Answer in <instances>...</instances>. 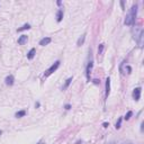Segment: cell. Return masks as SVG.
<instances>
[{
	"mask_svg": "<svg viewBox=\"0 0 144 144\" xmlns=\"http://www.w3.org/2000/svg\"><path fill=\"white\" fill-rule=\"evenodd\" d=\"M106 144H116V143H115L114 141H112V142H108V143H106Z\"/></svg>",
	"mask_w": 144,
	"mask_h": 144,
	"instance_id": "44dd1931",
	"label": "cell"
},
{
	"mask_svg": "<svg viewBox=\"0 0 144 144\" xmlns=\"http://www.w3.org/2000/svg\"><path fill=\"white\" fill-rule=\"evenodd\" d=\"M85 39H86V34H83L82 36H81L80 38L78 39V43H77V45H78V46H81V45L85 43Z\"/></svg>",
	"mask_w": 144,
	"mask_h": 144,
	"instance_id": "4fadbf2b",
	"label": "cell"
},
{
	"mask_svg": "<svg viewBox=\"0 0 144 144\" xmlns=\"http://www.w3.org/2000/svg\"><path fill=\"white\" fill-rule=\"evenodd\" d=\"M25 115H26V110H19V112L16 113V117L20 118V117H24Z\"/></svg>",
	"mask_w": 144,
	"mask_h": 144,
	"instance_id": "9a60e30c",
	"label": "cell"
},
{
	"mask_svg": "<svg viewBox=\"0 0 144 144\" xmlns=\"http://www.w3.org/2000/svg\"><path fill=\"white\" fill-rule=\"evenodd\" d=\"M110 93V78L106 79V98H108Z\"/></svg>",
	"mask_w": 144,
	"mask_h": 144,
	"instance_id": "ba28073f",
	"label": "cell"
},
{
	"mask_svg": "<svg viewBox=\"0 0 144 144\" xmlns=\"http://www.w3.org/2000/svg\"><path fill=\"white\" fill-rule=\"evenodd\" d=\"M27 39H28L27 35H22V36L18 38V44H19V45H24L25 43L27 42Z\"/></svg>",
	"mask_w": 144,
	"mask_h": 144,
	"instance_id": "30bf717a",
	"label": "cell"
},
{
	"mask_svg": "<svg viewBox=\"0 0 144 144\" xmlns=\"http://www.w3.org/2000/svg\"><path fill=\"white\" fill-rule=\"evenodd\" d=\"M35 54H36V50H35V49H30V51L27 53V59H28V60L34 59Z\"/></svg>",
	"mask_w": 144,
	"mask_h": 144,
	"instance_id": "8fae6325",
	"label": "cell"
},
{
	"mask_svg": "<svg viewBox=\"0 0 144 144\" xmlns=\"http://www.w3.org/2000/svg\"><path fill=\"white\" fill-rule=\"evenodd\" d=\"M14 81H15V78H14V76H11V74L6 77V79H5V83L7 86H12L14 85Z\"/></svg>",
	"mask_w": 144,
	"mask_h": 144,
	"instance_id": "8992f818",
	"label": "cell"
},
{
	"mask_svg": "<svg viewBox=\"0 0 144 144\" xmlns=\"http://www.w3.org/2000/svg\"><path fill=\"white\" fill-rule=\"evenodd\" d=\"M38 144H45V143H38Z\"/></svg>",
	"mask_w": 144,
	"mask_h": 144,
	"instance_id": "d4e9b609",
	"label": "cell"
},
{
	"mask_svg": "<svg viewBox=\"0 0 144 144\" xmlns=\"http://www.w3.org/2000/svg\"><path fill=\"white\" fill-rule=\"evenodd\" d=\"M60 63H61L60 61H55V62H54V64H52V65L46 70V72L44 73V77H49V76H51L53 72H55V71L59 69Z\"/></svg>",
	"mask_w": 144,
	"mask_h": 144,
	"instance_id": "3957f363",
	"label": "cell"
},
{
	"mask_svg": "<svg viewBox=\"0 0 144 144\" xmlns=\"http://www.w3.org/2000/svg\"><path fill=\"white\" fill-rule=\"evenodd\" d=\"M132 34L134 39L136 41V43L139 44V46H143V41H144V30L142 27L140 26H134L132 29Z\"/></svg>",
	"mask_w": 144,
	"mask_h": 144,
	"instance_id": "6da1fadb",
	"label": "cell"
},
{
	"mask_svg": "<svg viewBox=\"0 0 144 144\" xmlns=\"http://www.w3.org/2000/svg\"><path fill=\"white\" fill-rule=\"evenodd\" d=\"M141 91H142V89L140 87H137V88H135L133 90V98H134L135 101H139L140 100V98H141Z\"/></svg>",
	"mask_w": 144,
	"mask_h": 144,
	"instance_id": "5b68a950",
	"label": "cell"
},
{
	"mask_svg": "<svg viewBox=\"0 0 144 144\" xmlns=\"http://www.w3.org/2000/svg\"><path fill=\"white\" fill-rule=\"evenodd\" d=\"M136 15H137V6L134 5V6H132V8L129 9L128 14L126 15L124 24L126 26H132V25H134L135 19H136Z\"/></svg>",
	"mask_w": 144,
	"mask_h": 144,
	"instance_id": "7a4b0ae2",
	"label": "cell"
},
{
	"mask_svg": "<svg viewBox=\"0 0 144 144\" xmlns=\"http://www.w3.org/2000/svg\"><path fill=\"white\" fill-rule=\"evenodd\" d=\"M62 19H63V10L59 9L58 12H56V22L60 23V22H62Z\"/></svg>",
	"mask_w": 144,
	"mask_h": 144,
	"instance_id": "9c48e42d",
	"label": "cell"
},
{
	"mask_svg": "<svg viewBox=\"0 0 144 144\" xmlns=\"http://www.w3.org/2000/svg\"><path fill=\"white\" fill-rule=\"evenodd\" d=\"M92 66H93V61L90 60L88 62V65H87V69H86V76H87V80L90 81V73L92 71Z\"/></svg>",
	"mask_w": 144,
	"mask_h": 144,
	"instance_id": "277c9868",
	"label": "cell"
},
{
	"mask_svg": "<svg viewBox=\"0 0 144 144\" xmlns=\"http://www.w3.org/2000/svg\"><path fill=\"white\" fill-rule=\"evenodd\" d=\"M51 37H44V38H42L41 41H39V45H42V46H45V45H49L50 43H51Z\"/></svg>",
	"mask_w": 144,
	"mask_h": 144,
	"instance_id": "52a82bcc",
	"label": "cell"
},
{
	"mask_svg": "<svg viewBox=\"0 0 144 144\" xmlns=\"http://www.w3.org/2000/svg\"><path fill=\"white\" fill-rule=\"evenodd\" d=\"M132 115H133V112H131V110H129V112H127V114L125 115V117H124V118H125L126 120H128L129 118L132 117Z\"/></svg>",
	"mask_w": 144,
	"mask_h": 144,
	"instance_id": "e0dca14e",
	"label": "cell"
},
{
	"mask_svg": "<svg viewBox=\"0 0 144 144\" xmlns=\"http://www.w3.org/2000/svg\"><path fill=\"white\" fill-rule=\"evenodd\" d=\"M104 127H108V123H104Z\"/></svg>",
	"mask_w": 144,
	"mask_h": 144,
	"instance_id": "7402d4cb",
	"label": "cell"
},
{
	"mask_svg": "<svg viewBox=\"0 0 144 144\" xmlns=\"http://www.w3.org/2000/svg\"><path fill=\"white\" fill-rule=\"evenodd\" d=\"M77 144H82V141H81V142H80V141H79V142H77Z\"/></svg>",
	"mask_w": 144,
	"mask_h": 144,
	"instance_id": "603a6c76",
	"label": "cell"
},
{
	"mask_svg": "<svg viewBox=\"0 0 144 144\" xmlns=\"http://www.w3.org/2000/svg\"><path fill=\"white\" fill-rule=\"evenodd\" d=\"M30 28V25L29 24H25L24 26H22L20 28H18L17 32H23V30H26V29H29Z\"/></svg>",
	"mask_w": 144,
	"mask_h": 144,
	"instance_id": "5bb4252c",
	"label": "cell"
},
{
	"mask_svg": "<svg viewBox=\"0 0 144 144\" xmlns=\"http://www.w3.org/2000/svg\"><path fill=\"white\" fill-rule=\"evenodd\" d=\"M104 49H105V44H100L99 46H98V54H99V55H101V54H103Z\"/></svg>",
	"mask_w": 144,
	"mask_h": 144,
	"instance_id": "2e32d148",
	"label": "cell"
},
{
	"mask_svg": "<svg viewBox=\"0 0 144 144\" xmlns=\"http://www.w3.org/2000/svg\"><path fill=\"white\" fill-rule=\"evenodd\" d=\"M72 82V78H69V79H66V81L64 82V85H63V87H62V90H66V89L69 88V86H70V83Z\"/></svg>",
	"mask_w": 144,
	"mask_h": 144,
	"instance_id": "7c38bea8",
	"label": "cell"
},
{
	"mask_svg": "<svg viewBox=\"0 0 144 144\" xmlns=\"http://www.w3.org/2000/svg\"><path fill=\"white\" fill-rule=\"evenodd\" d=\"M93 82H95L96 85H98V83H99V80H98V79H95V80H93Z\"/></svg>",
	"mask_w": 144,
	"mask_h": 144,
	"instance_id": "ffe728a7",
	"label": "cell"
},
{
	"mask_svg": "<svg viewBox=\"0 0 144 144\" xmlns=\"http://www.w3.org/2000/svg\"><path fill=\"white\" fill-rule=\"evenodd\" d=\"M120 125H122V118H118V120H117V123H116V129H118V128H120Z\"/></svg>",
	"mask_w": 144,
	"mask_h": 144,
	"instance_id": "ac0fdd59",
	"label": "cell"
},
{
	"mask_svg": "<svg viewBox=\"0 0 144 144\" xmlns=\"http://www.w3.org/2000/svg\"><path fill=\"white\" fill-rule=\"evenodd\" d=\"M1 134H2V131H1V129H0V135H1Z\"/></svg>",
	"mask_w": 144,
	"mask_h": 144,
	"instance_id": "cb8c5ba5",
	"label": "cell"
},
{
	"mask_svg": "<svg viewBox=\"0 0 144 144\" xmlns=\"http://www.w3.org/2000/svg\"><path fill=\"white\" fill-rule=\"evenodd\" d=\"M70 108H71V106L69 105V104H68V105H65V109H66V110H69Z\"/></svg>",
	"mask_w": 144,
	"mask_h": 144,
	"instance_id": "d6986e66",
	"label": "cell"
}]
</instances>
